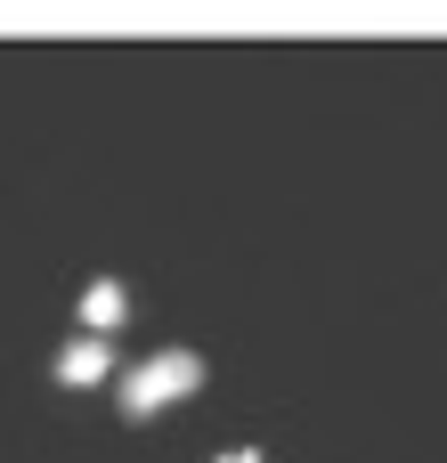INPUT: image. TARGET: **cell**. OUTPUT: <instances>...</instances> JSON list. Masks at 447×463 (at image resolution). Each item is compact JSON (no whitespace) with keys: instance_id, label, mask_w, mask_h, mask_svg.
Here are the masks:
<instances>
[{"instance_id":"1","label":"cell","mask_w":447,"mask_h":463,"mask_svg":"<svg viewBox=\"0 0 447 463\" xmlns=\"http://www.w3.org/2000/svg\"><path fill=\"white\" fill-rule=\"evenodd\" d=\"M187 391H204V358H195V350H163V358H147V366L122 374V415L147 423V415L179 407Z\"/></svg>"},{"instance_id":"2","label":"cell","mask_w":447,"mask_h":463,"mask_svg":"<svg viewBox=\"0 0 447 463\" xmlns=\"http://www.w3.org/2000/svg\"><path fill=\"white\" fill-rule=\"evenodd\" d=\"M106 366H114V350L106 342H73V350H57V383H106Z\"/></svg>"},{"instance_id":"3","label":"cell","mask_w":447,"mask_h":463,"mask_svg":"<svg viewBox=\"0 0 447 463\" xmlns=\"http://www.w3.org/2000/svg\"><path fill=\"white\" fill-rule=\"evenodd\" d=\"M122 309H130V301H122V285H114V277H98V285L81 293V317H90V326H122Z\"/></svg>"},{"instance_id":"4","label":"cell","mask_w":447,"mask_h":463,"mask_svg":"<svg viewBox=\"0 0 447 463\" xmlns=\"http://www.w3.org/2000/svg\"><path fill=\"white\" fill-rule=\"evenodd\" d=\"M220 463H261V448H228V456H220Z\"/></svg>"}]
</instances>
